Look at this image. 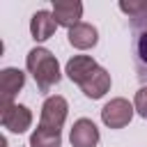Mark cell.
Listing matches in <instances>:
<instances>
[{"label":"cell","instance_id":"obj_1","mask_svg":"<svg viewBox=\"0 0 147 147\" xmlns=\"http://www.w3.org/2000/svg\"><path fill=\"white\" fill-rule=\"evenodd\" d=\"M25 67H28V71L32 74L39 92H44V94H46L53 85L60 83V76H62V74H60V64H57L55 55H53L48 48H41V46L32 48V51L28 53V57H25Z\"/></svg>","mask_w":147,"mask_h":147},{"label":"cell","instance_id":"obj_2","mask_svg":"<svg viewBox=\"0 0 147 147\" xmlns=\"http://www.w3.org/2000/svg\"><path fill=\"white\" fill-rule=\"evenodd\" d=\"M129 25H131V37H133L131 44H133L136 71L145 87L147 85V9L136 16H129Z\"/></svg>","mask_w":147,"mask_h":147},{"label":"cell","instance_id":"obj_3","mask_svg":"<svg viewBox=\"0 0 147 147\" xmlns=\"http://www.w3.org/2000/svg\"><path fill=\"white\" fill-rule=\"evenodd\" d=\"M67 110H69V103L64 96L55 94V96H48L41 106V117H39V126L46 129V131H57L62 129L64 119H67Z\"/></svg>","mask_w":147,"mask_h":147},{"label":"cell","instance_id":"obj_4","mask_svg":"<svg viewBox=\"0 0 147 147\" xmlns=\"http://www.w3.org/2000/svg\"><path fill=\"white\" fill-rule=\"evenodd\" d=\"M133 110H136V108H133L126 99H122V96L110 99V101L101 108V122H103L108 129H124V126L131 122Z\"/></svg>","mask_w":147,"mask_h":147},{"label":"cell","instance_id":"obj_5","mask_svg":"<svg viewBox=\"0 0 147 147\" xmlns=\"http://www.w3.org/2000/svg\"><path fill=\"white\" fill-rule=\"evenodd\" d=\"M0 122L7 131L11 133H23L30 129L32 124V113L28 106H21V103H11L7 108H0Z\"/></svg>","mask_w":147,"mask_h":147},{"label":"cell","instance_id":"obj_6","mask_svg":"<svg viewBox=\"0 0 147 147\" xmlns=\"http://www.w3.org/2000/svg\"><path fill=\"white\" fill-rule=\"evenodd\" d=\"M23 85H25V74L21 69L7 67V69L0 71V101H2V108L14 103V96L23 90Z\"/></svg>","mask_w":147,"mask_h":147},{"label":"cell","instance_id":"obj_7","mask_svg":"<svg viewBox=\"0 0 147 147\" xmlns=\"http://www.w3.org/2000/svg\"><path fill=\"white\" fill-rule=\"evenodd\" d=\"M69 140H71L74 147H96L99 145V129H96V124L92 119L80 117V119L74 122Z\"/></svg>","mask_w":147,"mask_h":147},{"label":"cell","instance_id":"obj_8","mask_svg":"<svg viewBox=\"0 0 147 147\" xmlns=\"http://www.w3.org/2000/svg\"><path fill=\"white\" fill-rule=\"evenodd\" d=\"M53 16L57 21V25H64V28H74L80 21L83 16V5L78 0H53Z\"/></svg>","mask_w":147,"mask_h":147},{"label":"cell","instance_id":"obj_9","mask_svg":"<svg viewBox=\"0 0 147 147\" xmlns=\"http://www.w3.org/2000/svg\"><path fill=\"white\" fill-rule=\"evenodd\" d=\"M99 69V64L94 62V57H90V55H74L69 62H67V69H64V74L69 76V80L71 83H76V85H83L94 71Z\"/></svg>","mask_w":147,"mask_h":147},{"label":"cell","instance_id":"obj_10","mask_svg":"<svg viewBox=\"0 0 147 147\" xmlns=\"http://www.w3.org/2000/svg\"><path fill=\"white\" fill-rule=\"evenodd\" d=\"M55 28H57V21H55L53 11L39 9V11H34L32 18H30V32H32V39H34V41H46V39H51L53 32H55Z\"/></svg>","mask_w":147,"mask_h":147},{"label":"cell","instance_id":"obj_11","mask_svg":"<svg viewBox=\"0 0 147 147\" xmlns=\"http://www.w3.org/2000/svg\"><path fill=\"white\" fill-rule=\"evenodd\" d=\"M67 37H69V44H71L74 48H78V51H87V48L96 46V41H99V32H96V28L90 25V23H78V25H74Z\"/></svg>","mask_w":147,"mask_h":147},{"label":"cell","instance_id":"obj_12","mask_svg":"<svg viewBox=\"0 0 147 147\" xmlns=\"http://www.w3.org/2000/svg\"><path fill=\"white\" fill-rule=\"evenodd\" d=\"M80 90H83V94H85L87 99H101V96L110 90V74H108L103 67H99V69L80 85Z\"/></svg>","mask_w":147,"mask_h":147},{"label":"cell","instance_id":"obj_13","mask_svg":"<svg viewBox=\"0 0 147 147\" xmlns=\"http://www.w3.org/2000/svg\"><path fill=\"white\" fill-rule=\"evenodd\" d=\"M60 145H62V136L57 131H46L37 126L34 133L30 136V147H60Z\"/></svg>","mask_w":147,"mask_h":147},{"label":"cell","instance_id":"obj_14","mask_svg":"<svg viewBox=\"0 0 147 147\" xmlns=\"http://www.w3.org/2000/svg\"><path fill=\"white\" fill-rule=\"evenodd\" d=\"M133 108H136V113H138L142 119H147V85H145V87H140V90L136 92Z\"/></svg>","mask_w":147,"mask_h":147}]
</instances>
